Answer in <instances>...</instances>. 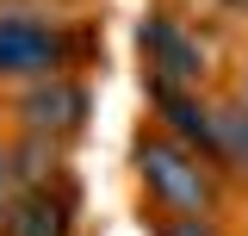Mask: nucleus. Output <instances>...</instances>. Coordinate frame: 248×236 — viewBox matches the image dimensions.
Here are the masks:
<instances>
[{
    "mask_svg": "<svg viewBox=\"0 0 248 236\" xmlns=\"http://www.w3.org/2000/svg\"><path fill=\"white\" fill-rule=\"evenodd\" d=\"M130 162H137L143 193L161 211H174V218H217V205H223V168L211 155H199L192 143L168 137V131H143L137 149H130Z\"/></svg>",
    "mask_w": 248,
    "mask_h": 236,
    "instance_id": "nucleus-1",
    "label": "nucleus"
},
{
    "mask_svg": "<svg viewBox=\"0 0 248 236\" xmlns=\"http://www.w3.org/2000/svg\"><path fill=\"white\" fill-rule=\"evenodd\" d=\"M75 37L68 25L44 19V13H0V81H44V75H68Z\"/></svg>",
    "mask_w": 248,
    "mask_h": 236,
    "instance_id": "nucleus-2",
    "label": "nucleus"
},
{
    "mask_svg": "<svg viewBox=\"0 0 248 236\" xmlns=\"http://www.w3.org/2000/svg\"><path fill=\"white\" fill-rule=\"evenodd\" d=\"M93 112V93L75 81V75H44V81H25L19 100H13V118L31 137H50V143H68Z\"/></svg>",
    "mask_w": 248,
    "mask_h": 236,
    "instance_id": "nucleus-3",
    "label": "nucleus"
},
{
    "mask_svg": "<svg viewBox=\"0 0 248 236\" xmlns=\"http://www.w3.org/2000/svg\"><path fill=\"white\" fill-rule=\"evenodd\" d=\"M143 62H149V87H199L205 81L199 37L180 19H168V13H149L143 19Z\"/></svg>",
    "mask_w": 248,
    "mask_h": 236,
    "instance_id": "nucleus-4",
    "label": "nucleus"
},
{
    "mask_svg": "<svg viewBox=\"0 0 248 236\" xmlns=\"http://www.w3.org/2000/svg\"><path fill=\"white\" fill-rule=\"evenodd\" d=\"M75 230V193L68 186H13L0 199V236H68Z\"/></svg>",
    "mask_w": 248,
    "mask_h": 236,
    "instance_id": "nucleus-5",
    "label": "nucleus"
},
{
    "mask_svg": "<svg viewBox=\"0 0 248 236\" xmlns=\"http://www.w3.org/2000/svg\"><path fill=\"white\" fill-rule=\"evenodd\" d=\"M155 112H161V131L192 143L199 155H211V100H199V87H149Z\"/></svg>",
    "mask_w": 248,
    "mask_h": 236,
    "instance_id": "nucleus-6",
    "label": "nucleus"
},
{
    "mask_svg": "<svg viewBox=\"0 0 248 236\" xmlns=\"http://www.w3.org/2000/svg\"><path fill=\"white\" fill-rule=\"evenodd\" d=\"M211 162L248 180V100H211Z\"/></svg>",
    "mask_w": 248,
    "mask_h": 236,
    "instance_id": "nucleus-7",
    "label": "nucleus"
},
{
    "mask_svg": "<svg viewBox=\"0 0 248 236\" xmlns=\"http://www.w3.org/2000/svg\"><path fill=\"white\" fill-rule=\"evenodd\" d=\"M149 236H223L217 218H174V211H161L149 224Z\"/></svg>",
    "mask_w": 248,
    "mask_h": 236,
    "instance_id": "nucleus-8",
    "label": "nucleus"
},
{
    "mask_svg": "<svg viewBox=\"0 0 248 236\" xmlns=\"http://www.w3.org/2000/svg\"><path fill=\"white\" fill-rule=\"evenodd\" d=\"M13 186H19V180H13V143H6V137H0V199H6V193H13Z\"/></svg>",
    "mask_w": 248,
    "mask_h": 236,
    "instance_id": "nucleus-9",
    "label": "nucleus"
},
{
    "mask_svg": "<svg viewBox=\"0 0 248 236\" xmlns=\"http://www.w3.org/2000/svg\"><path fill=\"white\" fill-rule=\"evenodd\" d=\"M223 6H248V0H223Z\"/></svg>",
    "mask_w": 248,
    "mask_h": 236,
    "instance_id": "nucleus-10",
    "label": "nucleus"
}]
</instances>
